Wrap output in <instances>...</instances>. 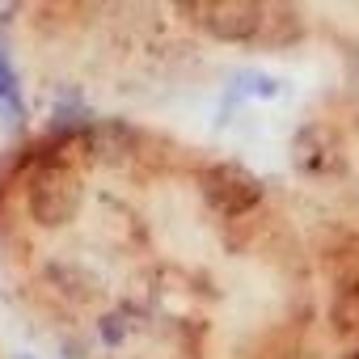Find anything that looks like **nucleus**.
Masks as SVG:
<instances>
[{
  "mask_svg": "<svg viewBox=\"0 0 359 359\" xmlns=\"http://www.w3.org/2000/svg\"><path fill=\"white\" fill-rule=\"evenodd\" d=\"M342 359H359V346H355V351H351V355H342Z\"/></svg>",
  "mask_w": 359,
  "mask_h": 359,
  "instance_id": "obj_9",
  "label": "nucleus"
},
{
  "mask_svg": "<svg viewBox=\"0 0 359 359\" xmlns=\"http://www.w3.org/2000/svg\"><path fill=\"white\" fill-rule=\"evenodd\" d=\"M199 187H203V199L212 203V212H220V216H250L266 195V187L258 177L245 165H233V161L208 165Z\"/></svg>",
  "mask_w": 359,
  "mask_h": 359,
  "instance_id": "obj_3",
  "label": "nucleus"
},
{
  "mask_svg": "<svg viewBox=\"0 0 359 359\" xmlns=\"http://www.w3.org/2000/svg\"><path fill=\"white\" fill-rule=\"evenodd\" d=\"M275 18H287L279 0H203L199 26L216 43H266L275 34Z\"/></svg>",
  "mask_w": 359,
  "mask_h": 359,
  "instance_id": "obj_2",
  "label": "nucleus"
},
{
  "mask_svg": "<svg viewBox=\"0 0 359 359\" xmlns=\"http://www.w3.org/2000/svg\"><path fill=\"white\" fill-rule=\"evenodd\" d=\"M330 325L338 338L359 342V266L342 271V279L334 287V304H330Z\"/></svg>",
  "mask_w": 359,
  "mask_h": 359,
  "instance_id": "obj_5",
  "label": "nucleus"
},
{
  "mask_svg": "<svg viewBox=\"0 0 359 359\" xmlns=\"http://www.w3.org/2000/svg\"><path fill=\"white\" fill-rule=\"evenodd\" d=\"M18 359H26V355H18Z\"/></svg>",
  "mask_w": 359,
  "mask_h": 359,
  "instance_id": "obj_10",
  "label": "nucleus"
},
{
  "mask_svg": "<svg viewBox=\"0 0 359 359\" xmlns=\"http://www.w3.org/2000/svg\"><path fill=\"white\" fill-rule=\"evenodd\" d=\"M292 165L296 173H309V177H330L342 169V140L330 131V127H300L296 140H292Z\"/></svg>",
  "mask_w": 359,
  "mask_h": 359,
  "instance_id": "obj_4",
  "label": "nucleus"
},
{
  "mask_svg": "<svg viewBox=\"0 0 359 359\" xmlns=\"http://www.w3.org/2000/svg\"><path fill=\"white\" fill-rule=\"evenodd\" d=\"M127 330H131V309H114L110 317H102V334H106V342H123Z\"/></svg>",
  "mask_w": 359,
  "mask_h": 359,
  "instance_id": "obj_8",
  "label": "nucleus"
},
{
  "mask_svg": "<svg viewBox=\"0 0 359 359\" xmlns=\"http://www.w3.org/2000/svg\"><path fill=\"white\" fill-rule=\"evenodd\" d=\"M0 106H5L9 114H22V81H18V68H13L9 55H5V64H0Z\"/></svg>",
  "mask_w": 359,
  "mask_h": 359,
  "instance_id": "obj_7",
  "label": "nucleus"
},
{
  "mask_svg": "<svg viewBox=\"0 0 359 359\" xmlns=\"http://www.w3.org/2000/svg\"><path fill=\"white\" fill-rule=\"evenodd\" d=\"M271 93H279V81H275V76L237 72V76L229 81V97H237V102H245V97H271Z\"/></svg>",
  "mask_w": 359,
  "mask_h": 359,
  "instance_id": "obj_6",
  "label": "nucleus"
},
{
  "mask_svg": "<svg viewBox=\"0 0 359 359\" xmlns=\"http://www.w3.org/2000/svg\"><path fill=\"white\" fill-rule=\"evenodd\" d=\"M81 173L76 165L68 161V152L60 148V140L51 148L39 152V161L30 165V177H26V212L34 224L43 229H64L76 220L81 212Z\"/></svg>",
  "mask_w": 359,
  "mask_h": 359,
  "instance_id": "obj_1",
  "label": "nucleus"
}]
</instances>
